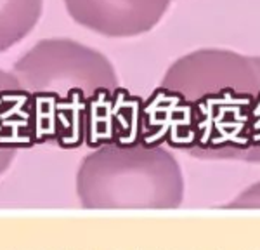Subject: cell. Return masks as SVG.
I'll return each instance as SVG.
<instances>
[{"label": "cell", "mask_w": 260, "mask_h": 250, "mask_svg": "<svg viewBox=\"0 0 260 250\" xmlns=\"http://www.w3.org/2000/svg\"><path fill=\"white\" fill-rule=\"evenodd\" d=\"M77 195L89 210H170L184 200V176L165 144L141 137L103 144L83 158Z\"/></svg>", "instance_id": "cell-3"}, {"label": "cell", "mask_w": 260, "mask_h": 250, "mask_svg": "<svg viewBox=\"0 0 260 250\" xmlns=\"http://www.w3.org/2000/svg\"><path fill=\"white\" fill-rule=\"evenodd\" d=\"M44 0H0V52L30 35L42 16Z\"/></svg>", "instance_id": "cell-6"}, {"label": "cell", "mask_w": 260, "mask_h": 250, "mask_svg": "<svg viewBox=\"0 0 260 250\" xmlns=\"http://www.w3.org/2000/svg\"><path fill=\"white\" fill-rule=\"evenodd\" d=\"M31 104L37 144L77 149L142 136L146 99L121 89L104 54L71 39H44L14 63Z\"/></svg>", "instance_id": "cell-2"}, {"label": "cell", "mask_w": 260, "mask_h": 250, "mask_svg": "<svg viewBox=\"0 0 260 250\" xmlns=\"http://www.w3.org/2000/svg\"><path fill=\"white\" fill-rule=\"evenodd\" d=\"M142 139L201 160L260 164V57L200 49L144 101Z\"/></svg>", "instance_id": "cell-1"}, {"label": "cell", "mask_w": 260, "mask_h": 250, "mask_svg": "<svg viewBox=\"0 0 260 250\" xmlns=\"http://www.w3.org/2000/svg\"><path fill=\"white\" fill-rule=\"evenodd\" d=\"M35 144L30 98L14 73L0 70V176L19 149Z\"/></svg>", "instance_id": "cell-5"}, {"label": "cell", "mask_w": 260, "mask_h": 250, "mask_svg": "<svg viewBox=\"0 0 260 250\" xmlns=\"http://www.w3.org/2000/svg\"><path fill=\"white\" fill-rule=\"evenodd\" d=\"M71 19L87 30L128 39L156 26L174 0H62Z\"/></svg>", "instance_id": "cell-4"}, {"label": "cell", "mask_w": 260, "mask_h": 250, "mask_svg": "<svg viewBox=\"0 0 260 250\" xmlns=\"http://www.w3.org/2000/svg\"><path fill=\"white\" fill-rule=\"evenodd\" d=\"M225 207H229V208H260V182L246 188L243 193L238 195V197L231 203H228Z\"/></svg>", "instance_id": "cell-7"}]
</instances>
